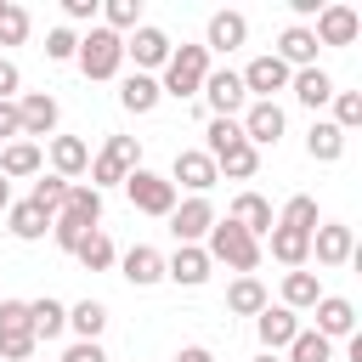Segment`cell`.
<instances>
[{"label": "cell", "mask_w": 362, "mask_h": 362, "mask_svg": "<svg viewBox=\"0 0 362 362\" xmlns=\"http://www.w3.org/2000/svg\"><path fill=\"white\" fill-rule=\"evenodd\" d=\"M305 153H311L317 164H334V158L345 153V130H339L334 119H317V124L305 130Z\"/></svg>", "instance_id": "4316f807"}, {"label": "cell", "mask_w": 362, "mask_h": 362, "mask_svg": "<svg viewBox=\"0 0 362 362\" xmlns=\"http://www.w3.org/2000/svg\"><path fill=\"white\" fill-rule=\"evenodd\" d=\"M28 40V11L23 6H0V45H23Z\"/></svg>", "instance_id": "b9f144b4"}, {"label": "cell", "mask_w": 362, "mask_h": 362, "mask_svg": "<svg viewBox=\"0 0 362 362\" xmlns=\"http://www.w3.org/2000/svg\"><path fill=\"white\" fill-rule=\"evenodd\" d=\"M266 305H272V294H266L260 277H238V283L226 288V311H238V317H260Z\"/></svg>", "instance_id": "83f0119b"}, {"label": "cell", "mask_w": 362, "mask_h": 362, "mask_svg": "<svg viewBox=\"0 0 362 362\" xmlns=\"http://www.w3.org/2000/svg\"><path fill=\"white\" fill-rule=\"evenodd\" d=\"M62 11H68L74 23H90V17H96V0H62Z\"/></svg>", "instance_id": "681fc988"}, {"label": "cell", "mask_w": 362, "mask_h": 362, "mask_svg": "<svg viewBox=\"0 0 362 362\" xmlns=\"http://www.w3.org/2000/svg\"><path fill=\"white\" fill-rule=\"evenodd\" d=\"M204 255H209V260H226L238 277H255V266H260V238H249V232L232 226V221H215L209 238H204Z\"/></svg>", "instance_id": "6da1fadb"}, {"label": "cell", "mask_w": 362, "mask_h": 362, "mask_svg": "<svg viewBox=\"0 0 362 362\" xmlns=\"http://www.w3.org/2000/svg\"><path fill=\"white\" fill-rule=\"evenodd\" d=\"M209 226H215V204H209V198H187V204L170 209V232H175V243H204Z\"/></svg>", "instance_id": "30bf717a"}, {"label": "cell", "mask_w": 362, "mask_h": 362, "mask_svg": "<svg viewBox=\"0 0 362 362\" xmlns=\"http://www.w3.org/2000/svg\"><path fill=\"white\" fill-rule=\"evenodd\" d=\"M0 6H6V0H0Z\"/></svg>", "instance_id": "11a10c76"}, {"label": "cell", "mask_w": 362, "mask_h": 362, "mask_svg": "<svg viewBox=\"0 0 362 362\" xmlns=\"http://www.w3.org/2000/svg\"><path fill=\"white\" fill-rule=\"evenodd\" d=\"M0 328H28V300H0Z\"/></svg>", "instance_id": "bcb514c9"}, {"label": "cell", "mask_w": 362, "mask_h": 362, "mask_svg": "<svg viewBox=\"0 0 362 362\" xmlns=\"http://www.w3.org/2000/svg\"><path fill=\"white\" fill-rule=\"evenodd\" d=\"M277 226H294V232H317V226H322V215H317V198H305V192H294V198L283 204V215H277Z\"/></svg>", "instance_id": "d590c367"}, {"label": "cell", "mask_w": 362, "mask_h": 362, "mask_svg": "<svg viewBox=\"0 0 362 362\" xmlns=\"http://www.w3.org/2000/svg\"><path fill=\"white\" fill-rule=\"evenodd\" d=\"M130 170H141V147H136V136H107L102 153L90 158V187H96V192H102V187H124Z\"/></svg>", "instance_id": "277c9868"}, {"label": "cell", "mask_w": 362, "mask_h": 362, "mask_svg": "<svg viewBox=\"0 0 362 362\" xmlns=\"http://www.w3.org/2000/svg\"><path fill=\"white\" fill-rule=\"evenodd\" d=\"M57 215H68L74 226L96 232V221H102V192H96V187H85V181H68V198H62V209H57Z\"/></svg>", "instance_id": "d6986e66"}, {"label": "cell", "mask_w": 362, "mask_h": 362, "mask_svg": "<svg viewBox=\"0 0 362 362\" xmlns=\"http://www.w3.org/2000/svg\"><path fill=\"white\" fill-rule=\"evenodd\" d=\"M260 170V153L249 147V141H238V147H226L221 158H215V175H226V181H249Z\"/></svg>", "instance_id": "836d02e7"}, {"label": "cell", "mask_w": 362, "mask_h": 362, "mask_svg": "<svg viewBox=\"0 0 362 362\" xmlns=\"http://www.w3.org/2000/svg\"><path fill=\"white\" fill-rule=\"evenodd\" d=\"M204 79H209V51H204V45H175V51H170V62H164L158 90L187 102V96H198V90H204Z\"/></svg>", "instance_id": "7a4b0ae2"}, {"label": "cell", "mask_w": 362, "mask_h": 362, "mask_svg": "<svg viewBox=\"0 0 362 362\" xmlns=\"http://www.w3.org/2000/svg\"><path fill=\"white\" fill-rule=\"evenodd\" d=\"M170 51H175V45H170V34H164V28H153V23H141V28L124 40V57H136V74L164 68V62H170Z\"/></svg>", "instance_id": "8fae6325"}, {"label": "cell", "mask_w": 362, "mask_h": 362, "mask_svg": "<svg viewBox=\"0 0 362 362\" xmlns=\"http://www.w3.org/2000/svg\"><path fill=\"white\" fill-rule=\"evenodd\" d=\"M17 85H23L17 62H6V57H0V102H11V96H17Z\"/></svg>", "instance_id": "c3c4849f"}, {"label": "cell", "mask_w": 362, "mask_h": 362, "mask_svg": "<svg viewBox=\"0 0 362 362\" xmlns=\"http://www.w3.org/2000/svg\"><path fill=\"white\" fill-rule=\"evenodd\" d=\"M85 170H90V147H85L79 136H51V175L74 181V175H85Z\"/></svg>", "instance_id": "44dd1931"}, {"label": "cell", "mask_w": 362, "mask_h": 362, "mask_svg": "<svg viewBox=\"0 0 362 362\" xmlns=\"http://www.w3.org/2000/svg\"><path fill=\"white\" fill-rule=\"evenodd\" d=\"M17 119H23V136H51V130H57V96L28 90V96L17 102Z\"/></svg>", "instance_id": "ffe728a7"}, {"label": "cell", "mask_w": 362, "mask_h": 362, "mask_svg": "<svg viewBox=\"0 0 362 362\" xmlns=\"http://www.w3.org/2000/svg\"><path fill=\"white\" fill-rule=\"evenodd\" d=\"M255 334H260V345L277 356V351H288V339L300 334V317H294L288 305H266V311L255 317Z\"/></svg>", "instance_id": "2e32d148"}, {"label": "cell", "mask_w": 362, "mask_h": 362, "mask_svg": "<svg viewBox=\"0 0 362 362\" xmlns=\"http://www.w3.org/2000/svg\"><path fill=\"white\" fill-rule=\"evenodd\" d=\"M243 141V130H238V119H209V141H204V153L209 158H221L226 147H238Z\"/></svg>", "instance_id": "60d3db41"}, {"label": "cell", "mask_w": 362, "mask_h": 362, "mask_svg": "<svg viewBox=\"0 0 362 362\" xmlns=\"http://www.w3.org/2000/svg\"><path fill=\"white\" fill-rule=\"evenodd\" d=\"M288 6H294V17H317L322 11V0H288Z\"/></svg>", "instance_id": "816d5d0a"}, {"label": "cell", "mask_w": 362, "mask_h": 362, "mask_svg": "<svg viewBox=\"0 0 362 362\" xmlns=\"http://www.w3.org/2000/svg\"><path fill=\"white\" fill-rule=\"evenodd\" d=\"M288 90H294L305 107H322V102H334V79H328L322 68H300V74L288 79Z\"/></svg>", "instance_id": "4dcf8cb0"}, {"label": "cell", "mask_w": 362, "mask_h": 362, "mask_svg": "<svg viewBox=\"0 0 362 362\" xmlns=\"http://www.w3.org/2000/svg\"><path fill=\"white\" fill-rule=\"evenodd\" d=\"M288 74H300V68H317V40H311V28L305 23H294V28H283V40H277V51H272Z\"/></svg>", "instance_id": "e0dca14e"}, {"label": "cell", "mask_w": 362, "mask_h": 362, "mask_svg": "<svg viewBox=\"0 0 362 362\" xmlns=\"http://www.w3.org/2000/svg\"><path fill=\"white\" fill-rule=\"evenodd\" d=\"M74 62H79L85 79H113L119 62H124V34H113V28H90V34L79 40Z\"/></svg>", "instance_id": "3957f363"}, {"label": "cell", "mask_w": 362, "mask_h": 362, "mask_svg": "<svg viewBox=\"0 0 362 362\" xmlns=\"http://www.w3.org/2000/svg\"><path fill=\"white\" fill-rule=\"evenodd\" d=\"M158 96H164V90H158L153 74H124V85H119V107H124V113H153Z\"/></svg>", "instance_id": "484cf974"}, {"label": "cell", "mask_w": 362, "mask_h": 362, "mask_svg": "<svg viewBox=\"0 0 362 362\" xmlns=\"http://www.w3.org/2000/svg\"><path fill=\"white\" fill-rule=\"evenodd\" d=\"M209 255H204V243H175V255L164 260V277H175L181 288H198V283H209Z\"/></svg>", "instance_id": "5bb4252c"}, {"label": "cell", "mask_w": 362, "mask_h": 362, "mask_svg": "<svg viewBox=\"0 0 362 362\" xmlns=\"http://www.w3.org/2000/svg\"><path fill=\"white\" fill-rule=\"evenodd\" d=\"M266 238H272V260H283L288 272H300V266L311 260V232H294V226H272Z\"/></svg>", "instance_id": "603a6c76"}, {"label": "cell", "mask_w": 362, "mask_h": 362, "mask_svg": "<svg viewBox=\"0 0 362 362\" xmlns=\"http://www.w3.org/2000/svg\"><path fill=\"white\" fill-rule=\"evenodd\" d=\"M204 102H209L215 119H238V113L249 107V90H243V79H238L232 68H209V79H204Z\"/></svg>", "instance_id": "8992f818"}, {"label": "cell", "mask_w": 362, "mask_h": 362, "mask_svg": "<svg viewBox=\"0 0 362 362\" xmlns=\"http://www.w3.org/2000/svg\"><path fill=\"white\" fill-rule=\"evenodd\" d=\"M102 11H107V28H113V34H124V28L136 34V28H141V0H107Z\"/></svg>", "instance_id": "ab89813d"}, {"label": "cell", "mask_w": 362, "mask_h": 362, "mask_svg": "<svg viewBox=\"0 0 362 362\" xmlns=\"http://www.w3.org/2000/svg\"><path fill=\"white\" fill-rule=\"evenodd\" d=\"M6 221H11V238H23V243H34V238H45V232H51V215H45V209H34L28 198H23V204H11V209H6Z\"/></svg>", "instance_id": "1f68e13d"}, {"label": "cell", "mask_w": 362, "mask_h": 362, "mask_svg": "<svg viewBox=\"0 0 362 362\" xmlns=\"http://www.w3.org/2000/svg\"><path fill=\"white\" fill-rule=\"evenodd\" d=\"M68 328H74L79 339H96V334L107 328V305H102V300H79V305H68Z\"/></svg>", "instance_id": "e575fe53"}, {"label": "cell", "mask_w": 362, "mask_h": 362, "mask_svg": "<svg viewBox=\"0 0 362 362\" xmlns=\"http://www.w3.org/2000/svg\"><path fill=\"white\" fill-rule=\"evenodd\" d=\"M62 362H107V351H102L96 339H74V345L62 351Z\"/></svg>", "instance_id": "f6af8a7d"}, {"label": "cell", "mask_w": 362, "mask_h": 362, "mask_svg": "<svg viewBox=\"0 0 362 362\" xmlns=\"http://www.w3.org/2000/svg\"><path fill=\"white\" fill-rule=\"evenodd\" d=\"M124 283H136V288H153L158 277H164V255L158 249H147V243H136V249H124Z\"/></svg>", "instance_id": "cb8c5ba5"}, {"label": "cell", "mask_w": 362, "mask_h": 362, "mask_svg": "<svg viewBox=\"0 0 362 362\" xmlns=\"http://www.w3.org/2000/svg\"><path fill=\"white\" fill-rule=\"evenodd\" d=\"M74 51H79V34L74 28H51L45 34V57L51 62H74Z\"/></svg>", "instance_id": "ee69618b"}, {"label": "cell", "mask_w": 362, "mask_h": 362, "mask_svg": "<svg viewBox=\"0 0 362 362\" xmlns=\"http://www.w3.org/2000/svg\"><path fill=\"white\" fill-rule=\"evenodd\" d=\"M334 124L339 130H356L362 124V96L356 90H334Z\"/></svg>", "instance_id": "7bdbcfd3"}, {"label": "cell", "mask_w": 362, "mask_h": 362, "mask_svg": "<svg viewBox=\"0 0 362 362\" xmlns=\"http://www.w3.org/2000/svg\"><path fill=\"white\" fill-rule=\"evenodd\" d=\"M17 136H23V119H17V102H0V141L11 147Z\"/></svg>", "instance_id": "7dc6e473"}, {"label": "cell", "mask_w": 362, "mask_h": 362, "mask_svg": "<svg viewBox=\"0 0 362 362\" xmlns=\"http://www.w3.org/2000/svg\"><path fill=\"white\" fill-rule=\"evenodd\" d=\"M243 40H249L243 11H215V17H209V40H204V51H238Z\"/></svg>", "instance_id": "d4e9b609"}, {"label": "cell", "mask_w": 362, "mask_h": 362, "mask_svg": "<svg viewBox=\"0 0 362 362\" xmlns=\"http://www.w3.org/2000/svg\"><path fill=\"white\" fill-rule=\"evenodd\" d=\"M62 198H68V181L40 170V181H34V192H28V204H34V209H45V215H57V209H62Z\"/></svg>", "instance_id": "74e56055"}, {"label": "cell", "mask_w": 362, "mask_h": 362, "mask_svg": "<svg viewBox=\"0 0 362 362\" xmlns=\"http://www.w3.org/2000/svg\"><path fill=\"white\" fill-rule=\"evenodd\" d=\"M288 362H334V345L317 334V328H300L288 339Z\"/></svg>", "instance_id": "8d00e7d4"}, {"label": "cell", "mask_w": 362, "mask_h": 362, "mask_svg": "<svg viewBox=\"0 0 362 362\" xmlns=\"http://www.w3.org/2000/svg\"><path fill=\"white\" fill-rule=\"evenodd\" d=\"M311 255H317V266H345V260L356 255L351 226H345V221H322V226L311 232Z\"/></svg>", "instance_id": "7c38bea8"}, {"label": "cell", "mask_w": 362, "mask_h": 362, "mask_svg": "<svg viewBox=\"0 0 362 362\" xmlns=\"http://www.w3.org/2000/svg\"><path fill=\"white\" fill-rule=\"evenodd\" d=\"M238 79H243V90H249L255 102H272L277 90H288V79H294V74H288V68H283V62L266 51V57H255V62H249Z\"/></svg>", "instance_id": "ba28073f"}, {"label": "cell", "mask_w": 362, "mask_h": 362, "mask_svg": "<svg viewBox=\"0 0 362 362\" xmlns=\"http://www.w3.org/2000/svg\"><path fill=\"white\" fill-rule=\"evenodd\" d=\"M311 311H317V334H322L328 345H334V339H351V334H356V305H351V300H339V294H322V300H317Z\"/></svg>", "instance_id": "9a60e30c"}, {"label": "cell", "mask_w": 362, "mask_h": 362, "mask_svg": "<svg viewBox=\"0 0 362 362\" xmlns=\"http://www.w3.org/2000/svg\"><path fill=\"white\" fill-rule=\"evenodd\" d=\"M124 192H130V204H136L141 215H164V221H170V209H175V187H170V175L130 170V175H124Z\"/></svg>", "instance_id": "5b68a950"}, {"label": "cell", "mask_w": 362, "mask_h": 362, "mask_svg": "<svg viewBox=\"0 0 362 362\" xmlns=\"http://www.w3.org/2000/svg\"><path fill=\"white\" fill-rule=\"evenodd\" d=\"M226 221H232V226H243L249 238H266V232L277 226V215H272V204H266L260 192H238V198H232V215H226Z\"/></svg>", "instance_id": "ac0fdd59"}, {"label": "cell", "mask_w": 362, "mask_h": 362, "mask_svg": "<svg viewBox=\"0 0 362 362\" xmlns=\"http://www.w3.org/2000/svg\"><path fill=\"white\" fill-rule=\"evenodd\" d=\"M175 362H215V351H209V345H181Z\"/></svg>", "instance_id": "f907efd6"}, {"label": "cell", "mask_w": 362, "mask_h": 362, "mask_svg": "<svg viewBox=\"0 0 362 362\" xmlns=\"http://www.w3.org/2000/svg\"><path fill=\"white\" fill-rule=\"evenodd\" d=\"M317 300H322V288H317V272H305V266H300V272H288V277H283V305H288L294 317H300V311H311Z\"/></svg>", "instance_id": "f546056e"}, {"label": "cell", "mask_w": 362, "mask_h": 362, "mask_svg": "<svg viewBox=\"0 0 362 362\" xmlns=\"http://www.w3.org/2000/svg\"><path fill=\"white\" fill-rule=\"evenodd\" d=\"M74 260H79L85 272H107V266H113L119 255H113V238H107V232L96 226V232H85V238H79V249H74Z\"/></svg>", "instance_id": "d6a6232c"}, {"label": "cell", "mask_w": 362, "mask_h": 362, "mask_svg": "<svg viewBox=\"0 0 362 362\" xmlns=\"http://www.w3.org/2000/svg\"><path fill=\"white\" fill-rule=\"evenodd\" d=\"M40 170H45V153H40V141H11V147H0V175H6V181L40 175Z\"/></svg>", "instance_id": "7402d4cb"}, {"label": "cell", "mask_w": 362, "mask_h": 362, "mask_svg": "<svg viewBox=\"0 0 362 362\" xmlns=\"http://www.w3.org/2000/svg\"><path fill=\"white\" fill-rule=\"evenodd\" d=\"M255 362H283V356H272V351H260V356H255Z\"/></svg>", "instance_id": "db71d44e"}, {"label": "cell", "mask_w": 362, "mask_h": 362, "mask_svg": "<svg viewBox=\"0 0 362 362\" xmlns=\"http://www.w3.org/2000/svg\"><path fill=\"white\" fill-rule=\"evenodd\" d=\"M356 34H362V17H356L351 6H322V11H317V28H311L317 45H351Z\"/></svg>", "instance_id": "4fadbf2b"}, {"label": "cell", "mask_w": 362, "mask_h": 362, "mask_svg": "<svg viewBox=\"0 0 362 362\" xmlns=\"http://www.w3.org/2000/svg\"><path fill=\"white\" fill-rule=\"evenodd\" d=\"M238 130H243V141L260 153V147H272V141L283 136V107H277V102H249L243 119H238Z\"/></svg>", "instance_id": "9c48e42d"}, {"label": "cell", "mask_w": 362, "mask_h": 362, "mask_svg": "<svg viewBox=\"0 0 362 362\" xmlns=\"http://www.w3.org/2000/svg\"><path fill=\"white\" fill-rule=\"evenodd\" d=\"M34 351H40L34 328H0V356L6 362H34Z\"/></svg>", "instance_id": "f35d334b"}, {"label": "cell", "mask_w": 362, "mask_h": 362, "mask_svg": "<svg viewBox=\"0 0 362 362\" xmlns=\"http://www.w3.org/2000/svg\"><path fill=\"white\" fill-rule=\"evenodd\" d=\"M28 328H34V339H57L62 328H68V305L62 300H28Z\"/></svg>", "instance_id": "f1b7e54d"}, {"label": "cell", "mask_w": 362, "mask_h": 362, "mask_svg": "<svg viewBox=\"0 0 362 362\" xmlns=\"http://www.w3.org/2000/svg\"><path fill=\"white\" fill-rule=\"evenodd\" d=\"M0 209H11V181L0 175Z\"/></svg>", "instance_id": "f5cc1de1"}, {"label": "cell", "mask_w": 362, "mask_h": 362, "mask_svg": "<svg viewBox=\"0 0 362 362\" xmlns=\"http://www.w3.org/2000/svg\"><path fill=\"white\" fill-rule=\"evenodd\" d=\"M175 181H181L192 198H204L221 175H215V158H209L204 147H187V153H175V164H170V187H175Z\"/></svg>", "instance_id": "52a82bcc"}]
</instances>
